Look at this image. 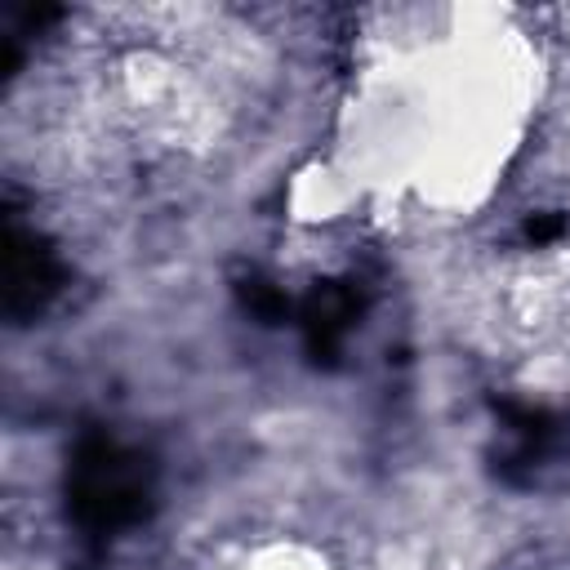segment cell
<instances>
[{"label":"cell","instance_id":"cell-5","mask_svg":"<svg viewBox=\"0 0 570 570\" xmlns=\"http://www.w3.org/2000/svg\"><path fill=\"white\" fill-rule=\"evenodd\" d=\"M561 227H566V223H561L557 214H543V218H530V223H525V236H530V240H548V236H557Z\"/></svg>","mask_w":570,"mask_h":570},{"label":"cell","instance_id":"cell-3","mask_svg":"<svg viewBox=\"0 0 570 570\" xmlns=\"http://www.w3.org/2000/svg\"><path fill=\"white\" fill-rule=\"evenodd\" d=\"M356 312H361V303H356L352 285H343V281H321V285L303 298V307H298L307 352H312L316 361H334L343 334H347L352 321H356Z\"/></svg>","mask_w":570,"mask_h":570},{"label":"cell","instance_id":"cell-1","mask_svg":"<svg viewBox=\"0 0 570 570\" xmlns=\"http://www.w3.org/2000/svg\"><path fill=\"white\" fill-rule=\"evenodd\" d=\"M67 499L85 530H125L151 508V468L111 436H85L67 472Z\"/></svg>","mask_w":570,"mask_h":570},{"label":"cell","instance_id":"cell-4","mask_svg":"<svg viewBox=\"0 0 570 570\" xmlns=\"http://www.w3.org/2000/svg\"><path fill=\"white\" fill-rule=\"evenodd\" d=\"M240 298H245V307L258 312L263 321H276V316H285V307H289L285 294L272 289L267 281H245V285H240Z\"/></svg>","mask_w":570,"mask_h":570},{"label":"cell","instance_id":"cell-2","mask_svg":"<svg viewBox=\"0 0 570 570\" xmlns=\"http://www.w3.org/2000/svg\"><path fill=\"white\" fill-rule=\"evenodd\" d=\"M58 289V263L49 245L22 227L4 236V307L9 316H36L45 298Z\"/></svg>","mask_w":570,"mask_h":570}]
</instances>
